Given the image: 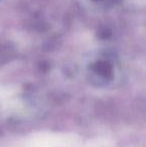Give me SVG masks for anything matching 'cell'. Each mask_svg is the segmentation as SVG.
Segmentation results:
<instances>
[]
</instances>
